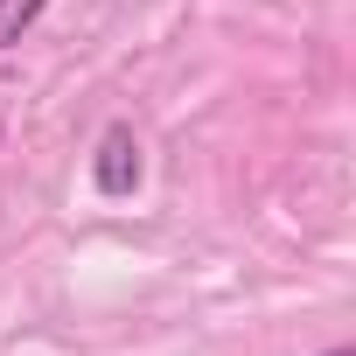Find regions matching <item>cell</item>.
<instances>
[{"mask_svg":"<svg viewBox=\"0 0 356 356\" xmlns=\"http://www.w3.org/2000/svg\"><path fill=\"white\" fill-rule=\"evenodd\" d=\"M321 356H356V349H342V342H335V349H321Z\"/></svg>","mask_w":356,"mask_h":356,"instance_id":"cell-3","label":"cell"},{"mask_svg":"<svg viewBox=\"0 0 356 356\" xmlns=\"http://www.w3.org/2000/svg\"><path fill=\"white\" fill-rule=\"evenodd\" d=\"M42 8H49V0H0V49H15L42 22Z\"/></svg>","mask_w":356,"mask_h":356,"instance_id":"cell-2","label":"cell"},{"mask_svg":"<svg viewBox=\"0 0 356 356\" xmlns=\"http://www.w3.org/2000/svg\"><path fill=\"white\" fill-rule=\"evenodd\" d=\"M140 175H147V161H140V133H133L126 119L105 126L98 147H91V189H98V196H133Z\"/></svg>","mask_w":356,"mask_h":356,"instance_id":"cell-1","label":"cell"}]
</instances>
